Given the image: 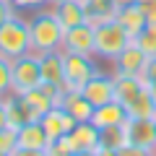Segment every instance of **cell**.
<instances>
[{"instance_id":"cell-10","label":"cell","mask_w":156,"mask_h":156,"mask_svg":"<svg viewBox=\"0 0 156 156\" xmlns=\"http://www.w3.org/2000/svg\"><path fill=\"white\" fill-rule=\"evenodd\" d=\"M39 122H42V128L47 130V135H50L52 140L68 135L73 128H76V120H73L62 107H52V109H47L44 115L39 117Z\"/></svg>"},{"instance_id":"cell-8","label":"cell","mask_w":156,"mask_h":156,"mask_svg":"<svg viewBox=\"0 0 156 156\" xmlns=\"http://www.w3.org/2000/svg\"><path fill=\"white\" fill-rule=\"evenodd\" d=\"M128 143L143 146V148H156V128L154 120H143V117H128L122 125Z\"/></svg>"},{"instance_id":"cell-20","label":"cell","mask_w":156,"mask_h":156,"mask_svg":"<svg viewBox=\"0 0 156 156\" xmlns=\"http://www.w3.org/2000/svg\"><path fill=\"white\" fill-rule=\"evenodd\" d=\"M115 21L125 29V34H128L130 39H135L140 31H143V26H146V16H143V11L138 8V3H135V5L120 8L117 16H115Z\"/></svg>"},{"instance_id":"cell-14","label":"cell","mask_w":156,"mask_h":156,"mask_svg":"<svg viewBox=\"0 0 156 156\" xmlns=\"http://www.w3.org/2000/svg\"><path fill=\"white\" fill-rule=\"evenodd\" d=\"M60 107L73 117V120H76V122H89L91 115H94V104H91L81 91H68L65 89V91H62Z\"/></svg>"},{"instance_id":"cell-42","label":"cell","mask_w":156,"mask_h":156,"mask_svg":"<svg viewBox=\"0 0 156 156\" xmlns=\"http://www.w3.org/2000/svg\"><path fill=\"white\" fill-rule=\"evenodd\" d=\"M0 101H3V96H0Z\"/></svg>"},{"instance_id":"cell-4","label":"cell","mask_w":156,"mask_h":156,"mask_svg":"<svg viewBox=\"0 0 156 156\" xmlns=\"http://www.w3.org/2000/svg\"><path fill=\"white\" fill-rule=\"evenodd\" d=\"M133 39L117 21H107L94 26V57L96 60H115Z\"/></svg>"},{"instance_id":"cell-33","label":"cell","mask_w":156,"mask_h":156,"mask_svg":"<svg viewBox=\"0 0 156 156\" xmlns=\"http://www.w3.org/2000/svg\"><path fill=\"white\" fill-rule=\"evenodd\" d=\"M11 156H47L44 151H31V148H18L16 146V151H11Z\"/></svg>"},{"instance_id":"cell-22","label":"cell","mask_w":156,"mask_h":156,"mask_svg":"<svg viewBox=\"0 0 156 156\" xmlns=\"http://www.w3.org/2000/svg\"><path fill=\"white\" fill-rule=\"evenodd\" d=\"M21 96H23V101L31 107V112H34L37 117H42L47 109H52V107H55L52 96L47 94V91H42L39 86H37V89H31V91H26V94H21Z\"/></svg>"},{"instance_id":"cell-28","label":"cell","mask_w":156,"mask_h":156,"mask_svg":"<svg viewBox=\"0 0 156 156\" xmlns=\"http://www.w3.org/2000/svg\"><path fill=\"white\" fill-rule=\"evenodd\" d=\"M120 156H156V148H143V146H135V143H125L117 148Z\"/></svg>"},{"instance_id":"cell-29","label":"cell","mask_w":156,"mask_h":156,"mask_svg":"<svg viewBox=\"0 0 156 156\" xmlns=\"http://www.w3.org/2000/svg\"><path fill=\"white\" fill-rule=\"evenodd\" d=\"M16 11H42L50 5V0H11Z\"/></svg>"},{"instance_id":"cell-5","label":"cell","mask_w":156,"mask_h":156,"mask_svg":"<svg viewBox=\"0 0 156 156\" xmlns=\"http://www.w3.org/2000/svg\"><path fill=\"white\" fill-rule=\"evenodd\" d=\"M42 83V70H39V52H29L13 60V81H11V94H26Z\"/></svg>"},{"instance_id":"cell-13","label":"cell","mask_w":156,"mask_h":156,"mask_svg":"<svg viewBox=\"0 0 156 156\" xmlns=\"http://www.w3.org/2000/svg\"><path fill=\"white\" fill-rule=\"evenodd\" d=\"M125 120H128V109H125L117 99L115 101H107V104H101V107H96L94 115H91V122H94L99 130L125 125Z\"/></svg>"},{"instance_id":"cell-1","label":"cell","mask_w":156,"mask_h":156,"mask_svg":"<svg viewBox=\"0 0 156 156\" xmlns=\"http://www.w3.org/2000/svg\"><path fill=\"white\" fill-rule=\"evenodd\" d=\"M29 34H31V50L34 52H55L62 50V37H65V26L57 21L52 8H42L34 11L29 18Z\"/></svg>"},{"instance_id":"cell-30","label":"cell","mask_w":156,"mask_h":156,"mask_svg":"<svg viewBox=\"0 0 156 156\" xmlns=\"http://www.w3.org/2000/svg\"><path fill=\"white\" fill-rule=\"evenodd\" d=\"M138 8L143 11L146 23L148 26H156V0H138Z\"/></svg>"},{"instance_id":"cell-17","label":"cell","mask_w":156,"mask_h":156,"mask_svg":"<svg viewBox=\"0 0 156 156\" xmlns=\"http://www.w3.org/2000/svg\"><path fill=\"white\" fill-rule=\"evenodd\" d=\"M52 13L57 16V21L65 29L86 23V13H83V3L81 0H62V3H50Z\"/></svg>"},{"instance_id":"cell-34","label":"cell","mask_w":156,"mask_h":156,"mask_svg":"<svg viewBox=\"0 0 156 156\" xmlns=\"http://www.w3.org/2000/svg\"><path fill=\"white\" fill-rule=\"evenodd\" d=\"M94 156H120L117 148H107V146H96L94 148Z\"/></svg>"},{"instance_id":"cell-16","label":"cell","mask_w":156,"mask_h":156,"mask_svg":"<svg viewBox=\"0 0 156 156\" xmlns=\"http://www.w3.org/2000/svg\"><path fill=\"white\" fill-rule=\"evenodd\" d=\"M68 140H70L73 151H94L99 146V128L94 122H76V128L68 133Z\"/></svg>"},{"instance_id":"cell-15","label":"cell","mask_w":156,"mask_h":156,"mask_svg":"<svg viewBox=\"0 0 156 156\" xmlns=\"http://www.w3.org/2000/svg\"><path fill=\"white\" fill-rule=\"evenodd\" d=\"M112 78H115V99L122 107H128L146 91V81L138 76H112Z\"/></svg>"},{"instance_id":"cell-24","label":"cell","mask_w":156,"mask_h":156,"mask_svg":"<svg viewBox=\"0 0 156 156\" xmlns=\"http://www.w3.org/2000/svg\"><path fill=\"white\" fill-rule=\"evenodd\" d=\"M133 44H138L148 57H154L156 55V26H148V23H146L143 31L133 39Z\"/></svg>"},{"instance_id":"cell-31","label":"cell","mask_w":156,"mask_h":156,"mask_svg":"<svg viewBox=\"0 0 156 156\" xmlns=\"http://www.w3.org/2000/svg\"><path fill=\"white\" fill-rule=\"evenodd\" d=\"M16 8H13V3H11V0H0V23H5L8 21V18H11V16H16Z\"/></svg>"},{"instance_id":"cell-32","label":"cell","mask_w":156,"mask_h":156,"mask_svg":"<svg viewBox=\"0 0 156 156\" xmlns=\"http://www.w3.org/2000/svg\"><path fill=\"white\" fill-rule=\"evenodd\" d=\"M143 81H146V86L156 83V55L148 57V65H146V70H143Z\"/></svg>"},{"instance_id":"cell-9","label":"cell","mask_w":156,"mask_h":156,"mask_svg":"<svg viewBox=\"0 0 156 156\" xmlns=\"http://www.w3.org/2000/svg\"><path fill=\"white\" fill-rule=\"evenodd\" d=\"M81 94L94 104V109L101 107V104H107V101H115V78L99 70L89 83L81 89Z\"/></svg>"},{"instance_id":"cell-7","label":"cell","mask_w":156,"mask_h":156,"mask_svg":"<svg viewBox=\"0 0 156 156\" xmlns=\"http://www.w3.org/2000/svg\"><path fill=\"white\" fill-rule=\"evenodd\" d=\"M62 50L65 52H81V55H94V26L91 23H78V26L65 29Z\"/></svg>"},{"instance_id":"cell-40","label":"cell","mask_w":156,"mask_h":156,"mask_svg":"<svg viewBox=\"0 0 156 156\" xmlns=\"http://www.w3.org/2000/svg\"><path fill=\"white\" fill-rule=\"evenodd\" d=\"M154 128H156V117H154Z\"/></svg>"},{"instance_id":"cell-41","label":"cell","mask_w":156,"mask_h":156,"mask_svg":"<svg viewBox=\"0 0 156 156\" xmlns=\"http://www.w3.org/2000/svg\"><path fill=\"white\" fill-rule=\"evenodd\" d=\"M0 156H11V154H0Z\"/></svg>"},{"instance_id":"cell-39","label":"cell","mask_w":156,"mask_h":156,"mask_svg":"<svg viewBox=\"0 0 156 156\" xmlns=\"http://www.w3.org/2000/svg\"><path fill=\"white\" fill-rule=\"evenodd\" d=\"M50 3H62V0H50Z\"/></svg>"},{"instance_id":"cell-2","label":"cell","mask_w":156,"mask_h":156,"mask_svg":"<svg viewBox=\"0 0 156 156\" xmlns=\"http://www.w3.org/2000/svg\"><path fill=\"white\" fill-rule=\"evenodd\" d=\"M31 52V34H29V18L11 16L5 23H0V55L16 60Z\"/></svg>"},{"instance_id":"cell-12","label":"cell","mask_w":156,"mask_h":156,"mask_svg":"<svg viewBox=\"0 0 156 156\" xmlns=\"http://www.w3.org/2000/svg\"><path fill=\"white\" fill-rule=\"evenodd\" d=\"M3 104H5V112H8V128H13V130H18L26 122L39 120L31 112V107L23 101V96H18V94H5L3 96Z\"/></svg>"},{"instance_id":"cell-35","label":"cell","mask_w":156,"mask_h":156,"mask_svg":"<svg viewBox=\"0 0 156 156\" xmlns=\"http://www.w3.org/2000/svg\"><path fill=\"white\" fill-rule=\"evenodd\" d=\"M0 128H8V112H5L3 101H0Z\"/></svg>"},{"instance_id":"cell-3","label":"cell","mask_w":156,"mask_h":156,"mask_svg":"<svg viewBox=\"0 0 156 156\" xmlns=\"http://www.w3.org/2000/svg\"><path fill=\"white\" fill-rule=\"evenodd\" d=\"M96 73H99V62H96L94 55H81V52L62 50V89L81 91Z\"/></svg>"},{"instance_id":"cell-27","label":"cell","mask_w":156,"mask_h":156,"mask_svg":"<svg viewBox=\"0 0 156 156\" xmlns=\"http://www.w3.org/2000/svg\"><path fill=\"white\" fill-rule=\"evenodd\" d=\"M18 138H16V130L13 128H0V154H11L16 151Z\"/></svg>"},{"instance_id":"cell-19","label":"cell","mask_w":156,"mask_h":156,"mask_svg":"<svg viewBox=\"0 0 156 156\" xmlns=\"http://www.w3.org/2000/svg\"><path fill=\"white\" fill-rule=\"evenodd\" d=\"M39 70H42V81L44 83L62 86V50L42 52L39 55Z\"/></svg>"},{"instance_id":"cell-6","label":"cell","mask_w":156,"mask_h":156,"mask_svg":"<svg viewBox=\"0 0 156 156\" xmlns=\"http://www.w3.org/2000/svg\"><path fill=\"white\" fill-rule=\"evenodd\" d=\"M146 65H148V55H146L138 44L130 42V44L112 60V76H138V78H143Z\"/></svg>"},{"instance_id":"cell-36","label":"cell","mask_w":156,"mask_h":156,"mask_svg":"<svg viewBox=\"0 0 156 156\" xmlns=\"http://www.w3.org/2000/svg\"><path fill=\"white\" fill-rule=\"evenodd\" d=\"M135 3H138V0H115L117 11H120V8H125V5H135Z\"/></svg>"},{"instance_id":"cell-11","label":"cell","mask_w":156,"mask_h":156,"mask_svg":"<svg viewBox=\"0 0 156 156\" xmlns=\"http://www.w3.org/2000/svg\"><path fill=\"white\" fill-rule=\"evenodd\" d=\"M16 138H18V148H31V151H47V146H50V140H52L50 135H47V130L42 128L39 120L21 125V128L16 130Z\"/></svg>"},{"instance_id":"cell-18","label":"cell","mask_w":156,"mask_h":156,"mask_svg":"<svg viewBox=\"0 0 156 156\" xmlns=\"http://www.w3.org/2000/svg\"><path fill=\"white\" fill-rule=\"evenodd\" d=\"M81 3H83L86 23H91V26H99V23L115 21V16H117L115 0H81Z\"/></svg>"},{"instance_id":"cell-21","label":"cell","mask_w":156,"mask_h":156,"mask_svg":"<svg viewBox=\"0 0 156 156\" xmlns=\"http://www.w3.org/2000/svg\"><path fill=\"white\" fill-rule=\"evenodd\" d=\"M125 109H128V117L154 120V117H156V104H154V99H151V94H148V86H146V91H143V94H140L135 101H130Z\"/></svg>"},{"instance_id":"cell-26","label":"cell","mask_w":156,"mask_h":156,"mask_svg":"<svg viewBox=\"0 0 156 156\" xmlns=\"http://www.w3.org/2000/svg\"><path fill=\"white\" fill-rule=\"evenodd\" d=\"M44 154H47V156H73L76 151H73V146H70V140H68V135H62V138L50 140V146H47Z\"/></svg>"},{"instance_id":"cell-23","label":"cell","mask_w":156,"mask_h":156,"mask_svg":"<svg viewBox=\"0 0 156 156\" xmlns=\"http://www.w3.org/2000/svg\"><path fill=\"white\" fill-rule=\"evenodd\" d=\"M125 143H128V138H125L122 125L99 130V146H107V148H120V146H125Z\"/></svg>"},{"instance_id":"cell-38","label":"cell","mask_w":156,"mask_h":156,"mask_svg":"<svg viewBox=\"0 0 156 156\" xmlns=\"http://www.w3.org/2000/svg\"><path fill=\"white\" fill-rule=\"evenodd\" d=\"M73 156H94V151H76Z\"/></svg>"},{"instance_id":"cell-37","label":"cell","mask_w":156,"mask_h":156,"mask_svg":"<svg viewBox=\"0 0 156 156\" xmlns=\"http://www.w3.org/2000/svg\"><path fill=\"white\" fill-rule=\"evenodd\" d=\"M148 94H151V99H154V104H156V83H148Z\"/></svg>"},{"instance_id":"cell-25","label":"cell","mask_w":156,"mask_h":156,"mask_svg":"<svg viewBox=\"0 0 156 156\" xmlns=\"http://www.w3.org/2000/svg\"><path fill=\"white\" fill-rule=\"evenodd\" d=\"M11 81H13V60L0 55V96L11 94Z\"/></svg>"}]
</instances>
